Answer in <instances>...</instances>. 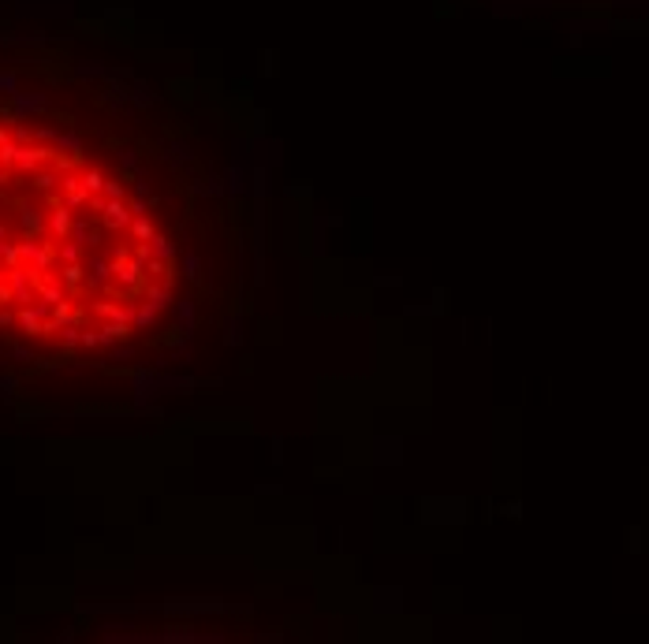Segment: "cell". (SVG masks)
Segmentation results:
<instances>
[{
	"instance_id": "obj_2",
	"label": "cell",
	"mask_w": 649,
	"mask_h": 644,
	"mask_svg": "<svg viewBox=\"0 0 649 644\" xmlns=\"http://www.w3.org/2000/svg\"><path fill=\"white\" fill-rule=\"evenodd\" d=\"M176 317L183 320V328L190 332V320H194V306H190V302H179V306H176Z\"/></svg>"
},
{
	"instance_id": "obj_1",
	"label": "cell",
	"mask_w": 649,
	"mask_h": 644,
	"mask_svg": "<svg viewBox=\"0 0 649 644\" xmlns=\"http://www.w3.org/2000/svg\"><path fill=\"white\" fill-rule=\"evenodd\" d=\"M127 198L75 134L0 119V328L68 351L134 332L161 257L116 242L131 235Z\"/></svg>"
},
{
	"instance_id": "obj_3",
	"label": "cell",
	"mask_w": 649,
	"mask_h": 644,
	"mask_svg": "<svg viewBox=\"0 0 649 644\" xmlns=\"http://www.w3.org/2000/svg\"><path fill=\"white\" fill-rule=\"evenodd\" d=\"M183 269H187V280H198V257L187 253V261H183Z\"/></svg>"
}]
</instances>
